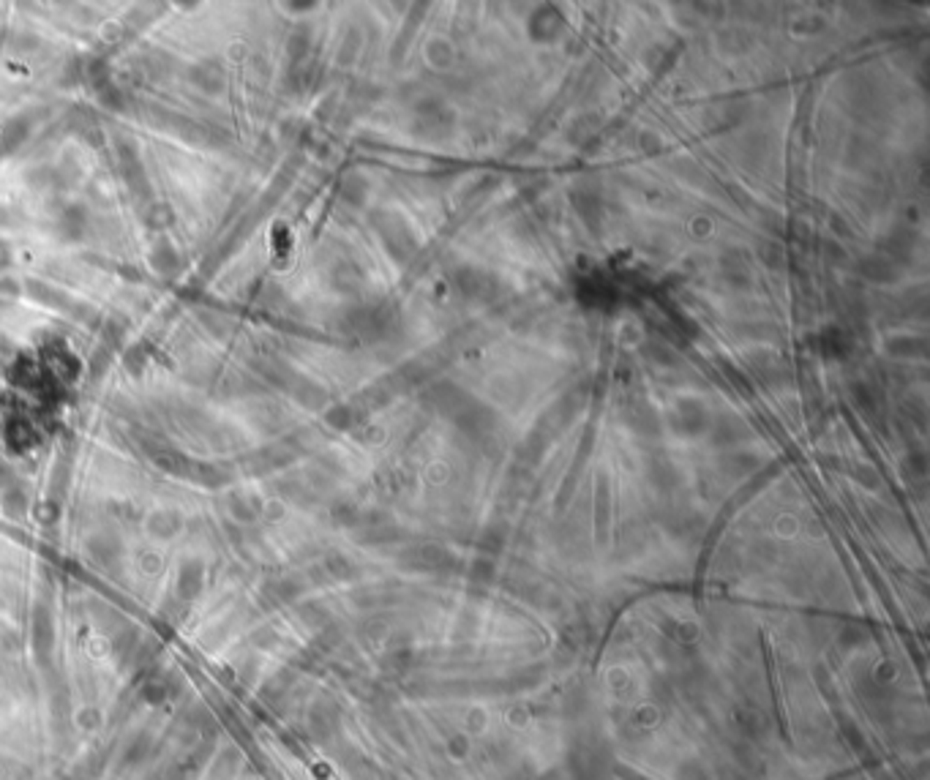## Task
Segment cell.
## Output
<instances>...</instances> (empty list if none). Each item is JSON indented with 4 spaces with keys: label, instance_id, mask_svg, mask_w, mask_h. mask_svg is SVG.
<instances>
[{
    "label": "cell",
    "instance_id": "cell-1",
    "mask_svg": "<svg viewBox=\"0 0 930 780\" xmlns=\"http://www.w3.org/2000/svg\"><path fill=\"white\" fill-rule=\"evenodd\" d=\"M28 136V126L22 123V120H14V123H8L6 129L0 131V153H8V150H14L22 139Z\"/></svg>",
    "mask_w": 930,
    "mask_h": 780
},
{
    "label": "cell",
    "instance_id": "cell-2",
    "mask_svg": "<svg viewBox=\"0 0 930 780\" xmlns=\"http://www.w3.org/2000/svg\"><path fill=\"white\" fill-rule=\"evenodd\" d=\"M169 254H172V251L164 246V251L153 254V265H156V267H161V270H166L169 265H175V257H169Z\"/></svg>",
    "mask_w": 930,
    "mask_h": 780
}]
</instances>
